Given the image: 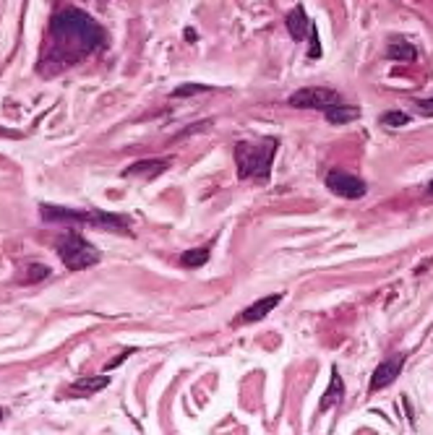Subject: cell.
<instances>
[{"label":"cell","mask_w":433,"mask_h":435,"mask_svg":"<svg viewBox=\"0 0 433 435\" xmlns=\"http://www.w3.org/2000/svg\"><path fill=\"white\" fill-rule=\"evenodd\" d=\"M342 399H344V383H342V376H340V370H337V368H331L329 389L324 391V396H321L319 409H321V412H326V409H331L334 404H340Z\"/></svg>","instance_id":"8fae6325"},{"label":"cell","mask_w":433,"mask_h":435,"mask_svg":"<svg viewBox=\"0 0 433 435\" xmlns=\"http://www.w3.org/2000/svg\"><path fill=\"white\" fill-rule=\"evenodd\" d=\"M410 120H412L410 115H407V112H402V110H389L378 118V123L389 125V128H405V125H410Z\"/></svg>","instance_id":"2e32d148"},{"label":"cell","mask_w":433,"mask_h":435,"mask_svg":"<svg viewBox=\"0 0 433 435\" xmlns=\"http://www.w3.org/2000/svg\"><path fill=\"white\" fill-rule=\"evenodd\" d=\"M47 277H50V266H45V263H29L26 274H24V281L37 284V281H45Z\"/></svg>","instance_id":"e0dca14e"},{"label":"cell","mask_w":433,"mask_h":435,"mask_svg":"<svg viewBox=\"0 0 433 435\" xmlns=\"http://www.w3.org/2000/svg\"><path fill=\"white\" fill-rule=\"evenodd\" d=\"M57 256L63 261V266L68 271H81V268H89L94 263H100V250L86 243L79 232H68L57 240Z\"/></svg>","instance_id":"3957f363"},{"label":"cell","mask_w":433,"mask_h":435,"mask_svg":"<svg viewBox=\"0 0 433 435\" xmlns=\"http://www.w3.org/2000/svg\"><path fill=\"white\" fill-rule=\"evenodd\" d=\"M277 138H261V141H240L235 144V165H238L240 180H269L272 162L277 154Z\"/></svg>","instance_id":"7a4b0ae2"},{"label":"cell","mask_w":433,"mask_h":435,"mask_svg":"<svg viewBox=\"0 0 433 435\" xmlns=\"http://www.w3.org/2000/svg\"><path fill=\"white\" fill-rule=\"evenodd\" d=\"M387 57L389 60H397V63H415L418 50H415L410 42H402V39H397V42H391V45L387 47Z\"/></svg>","instance_id":"4fadbf2b"},{"label":"cell","mask_w":433,"mask_h":435,"mask_svg":"<svg viewBox=\"0 0 433 435\" xmlns=\"http://www.w3.org/2000/svg\"><path fill=\"white\" fill-rule=\"evenodd\" d=\"M415 107H418V112H421L423 118H433V97L415 102Z\"/></svg>","instance_id":"ffe728a7"},{"label":"cell","mask_w":433,"mask_h":435,"mask_svg":"<svg viewBox=\"0 0 433 435\" xmlns=\"http://www.w3.org/2000/svg\"><path fill=\"white\" fill-rule=\"evenodd\" d=\"M308 34H311V50H308V57L316 60V57H321V45H319V32H316V24L313 21H311Z\"/></svg>","instance_id":"d6986e66"},{"label":"cell","mask_w":433,"mask_h":435,"mask_svg":"<svg viewBox=\"0 0 433 435\" xmlns=\"http://www.w3.org/2000/svg\"><path fill=\"white\" fill-rule=\"evenodd\" d=\"M50 57L42 63H55L50 73L79 63L81 57L97 53L104 45V29L81 8H63L50 19Z\"/></svg>","instance_id":"6da1fadb"},{"label":"cell","mask_w":433,"mask_h":435,"mask_svg":"<svg viewBox=\"0 0 433 435\" xmlns=\"http://www.w3.org/2000/svg\"><path fill=\"white\" fill-rule=\"evenodd\" d=\"M405 360H407V355H399V352L391 355L389 360H384V362L374 370L371 391H381V389H387V386H391V383L397 380L399 373H402V368H405Z\"/></svg>","instance_id":"52a82bcc"},{"label":"cell","mask_w":433,"mask_h":435,"mask_svg":"<svg viewBox=\"0 0 433 435\" xmlns=\"http://www.w3.org/2000/svg\"><path fill=\"white\" fill-rule=\"evenodd\" d=\"M428 196H431V198H433V180H431V183H428Z\"/></svg>","instance_id":"44dd1931"},{"label":"cell","mask_w":433,"mask_h":435,"mask_svg":"<svg viewBox=\"0 0 433 435\" xmlns=\"http://www.w3.org/2000/svg\"><path fill=\"white\" fill-rule=\"evenodd\" d=\"M360 115V110L358 107H350V104H337V107H331V110L324 112V118L329 120L331 125H344V123H350V120H355Z\"/></svg>","instance_id":"5bb4252c"},{"label":"cell","mask_w":433,"mask_h":435,"mask_svg":"<svg viewBox=\"0 0 433 435\" xmlns=\"http://www.w3.org/2000/svg\"><path fill=\"white\" fill-rule=\"evenodd\" d=\"M290 107L295 110H321L326 112L337 104H342V97L334 89H326V86H308V89H297L290 94L287 100Z\"/></svg>","instance_id":"5b68a950"},{"label":"cell","mask_w":433,"mask_h":435,"mask_svg":"<svg viewBox=\"0 0 433 435\" xmlns=\"http://www.w3.org/2000/svg\"><path fill=\"white\" fill-rule=\"evenodd\" d=\"M107 386H110V378H107V376H84V378H79L68 389V396H76V399L94 396L97 391L107 389Z\"/></svg>","instance_id":"9c48e42d"},{"label":"cell","mask_w":433,"mask_h":435,"mask_svg":"<svg viewBox=\"0 0 433 435\" xmlns=\"http://www.w3.org/2000/svg\"><path fill=\"white\" fill-rule=\"evenodd\" d=\"M204 91H212V86H206V84H185V86H178L170 97L183 100V97H194V94H204Z\"/></svg>","instance_id":"ac0fdd59"},{"label":"cell","mask_w":433,"mask_h":435,"mask_svg":"<svg viewBox=\"0 0 433 435\" xmlns=\"http://www.w3.org/2000/svg\"><path fill=\"white\" fill-rule=\"evenodd\" d=\"M209 261V250L206 248H194V250H185L181 256V266L185 268H199Z\"/></svg>","instance_id":"9a60e30c"},{"label":"cell","mask_w":433,"mask_h":435,"mask_svg":"<svg viewBox=\"0 0 433 435\" xmlns=\"http://www.w3.org/2000/svg\"><path fill=\"white\" fill-rule=\"evenodd\" d=\"M0 417H3V409H0Z\"/></svg>","instance_id":"7402d4cb"},{"label":"cell","mask_w":433,"mask_h":435,"mask_svg":"<svg viewBox=\"0 0 433 435\" xmlns=\"http://www.w3.org/2000/svg\"><path fill=\"white\" fill-rule=\"evenodd\" d=\"M324 183H326V188H329L334 196L350 198V201H358V198H363L365 193H368L365 180H360L358 175H350V172H344V169H329Z\"/></svg>","instance_id":"8992f818"},{"label":"cell","mask_w":433,"mask_h":435,"mask_svg":"<svg viewBox=\"0 0 433 435\" xmlns=\"http://www.w3.org/2000/svg\"><path fill=\"white\" fill-rule=\"evenodd\" d=\"M285 300V295L282 292H277V295H269V297H261L259 302H253V305H248L246 311L240 313L238 318L232 321V324L238 326V324H256V321H261V318H266L269 313L279 305V302Z\"/></svg>","instance_id":"ba28073f"},{"label":"cell","mask_w":433,"mask_h":435,"mask_svg":"<svg viewBox=\"0 0 433 435\" xmlns=\"http://www.w3.org/2000/svg\"><path fill=\"white\" fill-rule=\"evenodd\" d=\"M42 219L45 222H86L100 227V230H120V232H126V222L120 216H113V214L104 212H73V209L42 203Z\"/></svg>","instance_id":"277c9868"},{"label":"cell","mask_w":433,"mask_h":435,"mask_svg":"<svg viewBox=\"0 0 433 435\" xmlns=\"http://www.w3.org/2000/svg\"><path fill=\"white\" fill-rule=\"evenodd\" d=\"M167 167H170V159H141L136 165H131L123 175L126 178H154V175H162Z\"/></svg>","instance_id":"30bf717a"},{"label":"cell","mask_w":433,"mask_h":435,"mask_svg":"<svg viewBox=\"0 0 433 435\" xmlns=\"http://www.w3.org/2000/svg\"><path fill=\"white\" fill-rule=\"evenodd\" d=\"M285 24H287V32H290V37L297 39V42H303V37H306L308 29H311V21H308L306 8H303V6H295L293 11L287 13Z\"/></svg>","instance_id":"7c38bea8"}]
</instances>
